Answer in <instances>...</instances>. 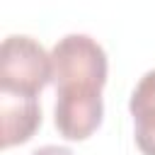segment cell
<instances>
[{"instance_id":"1","label":"cell","mask_w":155,"mask_h":155,"mask_svg":"<svg viewBox=\"0 0 155 155\" xmlns=\"http://www.w3.org/2000/svg\"><path fill=\"white\" fill-rule=\"evenodd\" d=\"M107 53L87 34H68L51 51V80L58 90H99L107 82Z\"/></svg>"},{"instance_id":"2","label":"cell","mask_w":155,"mask_h":155,"mask_svg":"<svg viewBox=\"0 0 155 155\" xmlns=\"http://www.w3.org/2000/svg\"><path fill=\"white\" fill-rule=\"evenodd\" d=\"M51 80V53L31 36H7L0 48V92L36 97Z\"/></svg>"},{"instance_id":"3","label":"cell","mask_w":155,"mask_h":155,"mask_svg":"<svg viewBox=\"0 0 155 155\" xmlns=\"http://www.w3.org/2000/svg\"><path fill=\"white\" fill-rule=\"evenodd\" d=\"M104 104L99 90H58L53 121L63 138L85 140L102 124Z\"/></svg>"},{"instance_id":"4","label":"cell","mask_w":155,"mask_h":155,"mask_svg":"<svg viewBox=\"0 0 155 155\" xmlns=\"http://www.w3.org/2000/svg\"><path fill=\"white\" fill-rule=\"evenodd\" d=\"M0 121H2V131H0L2 148L27 143L41 126V109L36 97L0 92Z\"/></svg>"},{"instance_id":"5","label":"cell","mask_w":155,"mask_h":155,"mask_svg":"<svg viewBox=\"0 0 155 155\" xmlns=\"http://www.w3.org/2000/svg\"><path fill=\"white\" fill-rule=\"evenodd\" d=\"M133 126H136V145L143 155H155V70H148L128 102Z\"/></svg>"},{"instance_id":"6","label":"cell","mask_w":155,"mask_h":155,"mask_svg":"<svg viewBox=\"0 0 155 155\" xmlns=\"http://www.w3.org/2000/svg\"><path fill=\"white\" fill-rule=\"evenodd\" d=\"M29 155H73V150L65 148V145H44V148H36Z\"/></svg>"}]
</instances>
